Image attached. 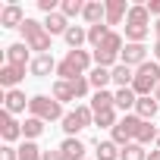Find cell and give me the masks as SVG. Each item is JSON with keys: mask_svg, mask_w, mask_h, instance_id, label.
<instances>
[{"mask_svg": "<svg viewBox=\"0 0 160 160\" xmlns=\"http://www.w3.org/2000/svg\"><path fill=\"white\" fill-rule=\"evenodd\" d=\"M91 63H94V53H88V50H66V57L57 66V75L63 78V82L82 78V75L91 72Z\"/></svg>", "mask_w": 160, "mask_h": 160, "instance_id": "cell-1", "label": "cell"}, {"mask_svg": "<svg viewBox=\"0 0 160 160\" xmlns=\"http://www.w3.org/2000/svg\"><path fill=\"white\" fill-rule=\"evenodd\" d=\"M160 88V63L157 60H148L135 69V82H132V91L138 98H151L154 91Z\"/></svg>", "mask_w": 160, "mask_h": 160, "instance_id": "cell-2", "label": "cell"}, {"mask_svg": "<svg viewBox=\"0 0 160 160\" xmlns=\"http://www.w3.org/2000/svg\"><path fill=\"white\" fill-rule=\"evenodd\" d=\"M151 32V13L148 7H132L126 16V44H144Z\"/></svg>", "mask_w": 160, "mask_h": 160, "instance_id": "cell-3", "label": "cell"}, {"mask_svg": "<svg viewBox=\"0 0 160 160\" xmlns=\"http://www.w3.org/2000/svg\"><path fill=\"white\" fill-rule=\"evenodd\" d=\"M122 47H126L122 35H119V32H110V35L101 41V47H94V63L104 66V69H113L116 60L122 57Z\"/></svg>", "mask_w": 160, "mask_h": 160, "instance_id": "cell-4", "label": "cell"}, {"mask_svg": "<svg viewBox=\"0 0 160 160\" xmlns=\"http://www.w3.org/2000/svg\"><path fill=\"white\" fill-rule=\"evenodd\" d=\"M28 113L32 116H38V119H44V122H63V104L57 101V98H47V94H35V98H28Z\"/></svg>", "mask_w": 160, "mask_h": 160, "instance_id": "cell-5", "label": "cell"}, {"mask_svg": "<svg viewBox=\"0 0 160 160\" xmlns=\"http://www.w3.org/2000/svg\"><path fill=\"white\" fill-rule=\"evenodd\" d=\"M22 38H25L28 50H38V53L50 50V35H47L44 22H38V19H25L22 22Z\"/></svg>", "mask_w": 160, "mask_h": 160, "instance_id": "cell-6", "label": "cell"}, {"mask_svg": "<svg viewBox=\"0 0 160 160\" xmlns=\"http://www.w3.org/2000/svg\"><path fill=\"white\" fill-rule=\"evenodd\" d=\"M88 126H94V110L91 107H75V110H69L66 116H63V132H66V138H75L82 129H88Z\"/></svg>", "mask_w": 160, "mask_h": 160, "instance_id": "cell-7", "label": "cell"}, {"mask_svg": "<svg viewBox=\"0 0 160 160\" xmlns=\"http://www.w3.org/2000/svg\"><path fill=\"white\" fill-rule=\"evenodd\" d=\"M138 126H141V116H135V113H126L116 126H113V138L110 141H116L119 148H126V144H132L135 141V132H138Z\"/></svg>", "mask_w": 160, "mask_h": 160, "instance_id": "cell-8", "label": "cell"}, {"mask_svg": "<svg viewBox=\"0 0 160 160\" xmlns=\"http://www.w3.org/2000/svg\"><path fill=\"white\" fill-rule=\"evenodd\" d=\"M0 135H3V141L7 144H13V141H19L22 138V122H16V116L13 113H0Z\"/></svg>", "mask_w": 160, "mask_h": 160, "instance_id": "cell-9", "label": "cell"}, {"mask_svg": "<svg viewBox=\"0 0 160 160\" xmlns=\"http://www.w3.org/2000/svg\"><path fill=\"white\" fill-rule=\"evenodd\" d=\"M25 19H28V16L22 13L19 3H7L3 10H0V25H3V28H22Z\"/></svg>", "mask_w": 160, "mask_h": 160, "instance_id": "cell-10", "label": "cell"}, {"mask_svg": "<svg viewBox=\"0 0 160 160\" xmlns=\"http://www.w3.org/2000/svg\"><path fill=\"white\" fill-rule=\"evenodd\" d=\"M119 63H126V66L138 69L141 63H148V47H144V44H126V47H122Z\"/></svg>", "mask_w": 160, "mask_h": 160, "instance_id": "cell-11", "label": "cell"}, {"mask_svg": "<svg viewBox=\"0 0 160 160\" xmlns=\"http://www.w3.org/2000/svg\"><path fill=\"white\" fill-rule=\"evenodd\" d=\"M82 19H85L88 25L107 22V3H104V0H85V13H82Z\"/></svg>", "mask_w": 160, "mask_h": 160, "instance_id": "cell-12", "label": "cell"}, {"mask_svg": "<svg viewBox=\"0 0 160 160\" xmlns=\"http://www.w3.org/2000/svg\"><path fill=\"white\" fill-rule=\"evenodd\" d=\"M22 78H25V66H10V63L0 66V85H3L7 91H13Z\"/></svg>", "mask_w": 160, "mask_h": 160, "instance_id": "cell-13", "label": "cell"}, {"mask_svg": "<svg viewBox=\"0 0 160 160\" xmlns=\"http://www.w3.org/2000/svg\"><path fill=\"white\" fill-rule=\"evenodd\" d=\"M57 60L50 57V53H38L35 60H32V66H28V72L32 75H38V78H44V75H50V72H57Z\"/></svg>", "mask_w": 160, "mask_h": 160, "instance_id": "cell-14", "label": "cell"}, {"mask_svg": "<svg viewBox=\"0 0 160 160\" xmlns=\"http://www.w3.org/2000/svg\"><path fill=\"white\" fill-rule=\"evenodd\" d=\"M7 63H10V66H32V60H28V44H25V41L10 44V47H7Z\"/></svg>", "mask_w": 160, "mask_h": 160, "instance_id": "cell-15", "label": "cell"}, {"mask_svg": "<svg viewBox=\"0 0 160 160\" xmlns=\"http://www.w3.org/2000/svg\"><path fill=\"white\" fill-rule=\"evenodd\" d=\"M25 107H28L25 91L13 88V91H7V94H3V110H7V113H25Z\"/></svg>", "mask_w": 160, "mask_h": 160, "instance_id": "cell-16", "label": "cell"}, {"mask_svg": "<svg viewBox=\"0 0 160 160\" xmlns=\"http://www.w3.org/2000/svg\"><path fill=\"white\" fill-rule=\"evenodd\" d=\"M129 3L126 0H107V25H119L126 16H129Z\"/></svg>", "mask_w": 160, "mask_h": 160, "instance_id": "cell-17", "label": "cell"}, {"mask_svg": "<svg viewBox=\"0 0 160 160\" xmlns=\"http://www.w3.org/2000/svg\"><path fill=\"white\" fill-rule=\"evenodd\" d=\"M157 110H160V104L154 101V94L151 98H138V104H135V116H141L144 122H154Z\"/></svg>", "mask_w": 160, "mask_h": 160, "instance_id": "cell-18", "label": "cell"}, {"mask_svg": "<svg viewBox=\"0 0 160 160\" xmlns=\"http://www.w3.org/2000/svg\"><path fill=\"white\" fill-rule=\"evenodd\" d=\"M88 82H91V88L94 91H104L110 82H113V69H104V66H94L91 72H88Z\"/></svg>", "mask_w": 160, "mask_h": 160, "instance_id": "cell-19", "label": "cell"}, {"mask_svg": "<svg viewBox=\"0 0 160 160\" xmlns=\"http://www.w3.org/2000/svg\"><path fill=\"white\" fill-rule=\"evenodd\" d=\"M44 28H47L50 38H53V35H66V32H69V19H66L63 13H50V16L44 19Z\"/></svg>", "mask_w": 160, "mask_h": 160, "instance_id": "cell-20", "label": "cell"}, {"mask_svg": "<svg viewBox=\"0 0 160 160\" xmlns=\"http://www.w3.org/2000/svg\"><path fill=\"white\" fill-rule=\"evenodd\" d=\"M60 151L66 154V160H85V141L82 138H66L60 144Z\"/></svg>", "mask_w": 160, "mask_h": 160, "instance_id": "cell-21", "label": "cell"}, {"mask_svg": "<svg viewBox=\"0 0 160 160\" xmlns=\"http://www.w3.org/2000/svg\"><path fill=\"white\" fill-rule=\"evenodd\" d=\"M63 38H66L69 50H82V44L88 41V28H82V25H69V32H66Z\"/></svg>", "mask_w": 160, "mask_h": 160, "instance_id": "cell-22", "label": "cell"}, {"mask_svg": "<svg viewBox=\"0 0 160 160\" xmlns=\"http://www.w3.org/2000/svg\"><path fill=\"white\" fill-rule=\"evenodd\" d=\"M113 82H116L119 88H132V82H135V69L126 66V63H116V66H113Z\"/></svg>", "mask_w": 160, "mask_h": 160, "instance_id": "cell-23", "label": "cell"}, {"mask_svg": "<svg viewBox=\"0 0 160 160\" xmlns=\"http://www.w3.org/2000/svg\"><path fill=\"white\" fill-rule=\"evenodd\" d=\"M157 132H160V129H157L154 122H144V119H141V126H138V132H135V144H141V148H144V144H154V141H157Z\"/></svg>", "mask_w": 160, "mask_h": 160, "instance_id": "cell-24", "label": "cell"}, {"mask_svg": "<svg viewBox=\"0 0 160 160\" xmlns=\"http://www.w3.org/2000/svg\"><path fill=\"white\" fill-rule=\"evenodd\" d=\"M50 98H57L60 104L75 101V88H72V82H63V78H57V82H53V94H50Z\"/></svg>", "mask_w": 160, "mask_h": 160, "instance_id": "cell-25", "label": "cell"}, {"mask_svg": "<svg viewBox=\"0 0 160 160\" xmlns=\"http://www.w3.org/2000/svg\"><path fill=\"white\" fill-rule=\"evenodd\" d=\"M107 107H116V94L113 91H94V98H91V110L98 113V110H107Z\"/></svg>", "mask_w": 160, "mask_h": 160, "instance_id": "cell-26", "label": "cell"}, {"mask_svg": "<svg viewBox=\"0 0 160 160\" xmlns=\"http://www.w3.org/2000/svg\"><path fill=\"white\" fill-rule=\"evenodd\" d=\"M113 94H116V107H119V110H135V104H138V94H135L132 88H116Z\"/></svg>", "mask_w": 160, "mask_h": 160, "instance_id": "cell-27", "label": "cell"}, {"mask_svg": "<svg viewBox=\"0 0 160 160\" xmlns=\"http://www.w3.org/2000/svg\"><path fill=\"white\" fill-rule=\"evenodd\" d=\"M41 132H44V119H38V116H28V119L22 122V138H25V141H35Z\"/></svg>", "mask_w": 160, "mask_h": 160, "instance_id": "cell-28", "label": "cell"}, {"mask_svg": "<svg viewBox=\"0 0 160 160\" xmlns=\"http://www.w3.org/2000/svg\"><path fill=\"white\" fill-rule=\"evenodd\" d=\"M119 154H122V148L116 141H101L98 138V160H119Z\"/></svg>", "mask_w": 160, "mask_h": 160, "instance_id": "cell-29", "label": "cell"}, {"mask_svg": "<svg viewBox=\"0 0 160 160\" xmlns=\"http://www.w3.org/2000/svg\"><path fill=\"white\" fill-rule=\"evenodd\" d=\"M116 122H119V119H116V107H107V110H98V113H94V126H101V129H110V132H113Z\"/></svg>", "mask_w": 160, "mask_h": 160, "instance_id": "cell-30", "label": "cell"}, {"mask_svg": "<svg viewBox=\"0 0 160 160\" xmlns=\"http://www.w3.org/2000/svg\"><path fill=\"white\" fill-rule=\"evenodd\" d=\"M110 35V25L107 22H101V25H88V44L91 47H101V41Z\"/></svg>", "mask_w": 160, "mask_h": 160, "instance_id": "cell-31", "label": "cell"}, {"mask_svg": "<svg viewBox=\"0 0 160 160\" xmlns=\"http://www.w3.org/2000/svg\"><path fill=\"white\" fill-rule=\"evenodd\" d=\"M60 13H63L66 19L82 16V13H85V0H63V3H60Z\"/></svg>", "mask_w": 160, "mask_h": 160, "instance_id": "cell-32", "label": "cell"}, {"mask_svg": "<svg viewBox=\"0 0 160 160\" xmlns=\"http://www.w3.org/2000/svg\"><path fill=\"white\" fill-rule=\"evenodd\" d=\"M119 160H148V151H144L141 144H135V141H132V144H126V148H122Z\"/></svg>", "mask_w": 160, "mask_h": 160, "instance_id": "cell-33", "label": "cell"}, {"mask_svg": "<svg viewBox=\"0 0 160 160\" xmlns=\"http://www.w3.org/2000/svg\"><path fill=\"white\" fill-rule=\"evenodd\" d=\"M19 160H44V151L35 144V141H25L19 148Z\"/></svg>", "mask_w": 160, "mask_h": 160, "instance_id": "cell-34", "label": "cell"}, {"mask_svg": "<svg viewBox=\"0 0 160 160\" xmlns=\"http://www.w3.org/2000/svg\"><path fill=\"white\" fill-rule=\"evenodd\" d=\"M72 88H75V98H85V94H88V88H91L88 75H82V78H72Z\"/></svg>", "mask_w": 160, "mask_h": 160, "instance_id": "cell-35", "label": "cell"}, {"mask_svg": "<svg viewBox=\"0 0 160 160\" xmlns=\"http://www.w3.org/2000/svg\"><path fill=\"white\" fill-rule=\"evenodd\" d=\"M0 160H19V148L3 144V148H0Z\"/></svg>", "mask_w": 160, "mask_h": 160, "instance_id": "cell-36", "label": "cell"}, {"mask_svg": "<svg viewBox=\"0 0 160 160\" xmlns=\"http://www.w3.org/2000/svg\"><path fill=\"white\" fill-rule=\"evenodd\" d=\"M44 160H66V154L60 148H53V151H44Z\"/></svg>", "mask_w": 160, "mask_h": 160, "instance_id": "cell-37", "label": "cell"}, {"mask_svg": "<svg viewBox=\"0 0 160 160\" xmlns=\"http://www.w3.org/2000/svg\"><path fill=\"white\" fill-rule=\"evenodd\" d=\"M144 7H148V13H151V16H160V0H148Z\"/></svg>", "mask_w": 160, "mask_h": 160, "instance_id": "cell-38", "label": "cell"}, {"mask_svg": "<svg viewBox=\"0 0 160 160\" xmlns=\"http://www.w3.org/2000/svg\"><path fill=\"white\" fill-rule=\"evenodd\" d=\"M148 160H160V151H157V148H154V151H151V154H148Z\"/></svg>", "mask_w": 160, "mask_h": 160, "instance_id": "cell-39", "label": "cell"}, {"mask_svg": "<svg viewBox=\"0 0 160 160\" xmlns=\"http://www.w3.org/2000/svg\"><path fill=\"white\" fill-rule=\"evenodd\" d=\"M154 60H157V63H160V41H157V44H154Z\"/></svg>", "mask_w": 160, "mask_h": 160, "instance_id": "cell-40", "label": "cell"}, {"mask_svg": "<svg viewBox=\"0 0 160 160\" xmlns=\"http://www.w3.org/2000/svg\"><path fill=\"white\" fill-rule=\"evenodd\" d=\"M154 32H157V41H160V19H157V25H154Z\"/></svg>", "mask_w": 160, "mask_h": 160, "instance_id": "cell-41", "label": "cell"}, {"mask_svg": "<svg viewBox=\"0 0 160 160\" xmlns=\"http://www.w3.org/2000/svg\"><path fill=\"white\" fill-rule=\"evenodd\" d=\"M154 101H157V104H160V88H157V91H154Z\"/></svg>", "mask_w": 160, "mask_h": 160, "instance_id": "cell-42", "label": "cell"}, {"mask_svg": "<svg viewBox=\"0 0 160 160\" xmlns=\"http://www.w3.org/2000/svg\"><path fill=\"white\" fill-rule=\"evenodd\" d=\"M157 151H160V132H157Z\"/></svg>", "mask_w": 160, "mask_h": 160, "instance_id": "cell-43", "label": "cell"}]
</instances>
